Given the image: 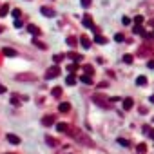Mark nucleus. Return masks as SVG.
<instances>
[{
  "label": "nucleus",
  "mask_w": 154,
  "mask_h": 154,
  "mask_svg": "<svg viewBox=\"0 0 154 154\" xmlns=\"http://www.w3.org/2000/svg\"><path fill=\"white\" fill-rule=\"evenodd\" d=\"M67 134L69 136H73V138H76L80 143H83V145H87V147H94V141L91 140V138H85L78 129H73V130H67Z\"/></svg>",
  "instance_id": "obj_1"
},
{
  "label": "nucleus",
  "mask_w": 154,
  "mask_h": 154,
  "mask_svg": "<svg viewBox=\"0 0 154 154\" xmlns=\"http://www.w3.org/2000/svg\"><path fill=\"white\" fill-rule=\"evenodd\" d=\"M56 76H60V65H53L46 71V80H53Z\"/></svg>",
  "instance_id": "obj_2"
},
{
  "label": "nucleus",
  "mask_w": 154,
  "mask_h": 154,
  "mask_svg": "<svg viewBox=\"0 0 154 154\" xmlns=\"http://www.w3.org/2000/svg\"><path fill=\"white\" fill-rule=\"evenodd\" d=\"M16 80H20V82H35L36 76L31 74V73H20V74H16Z\"/></svg>",
  "instance_id": "obj_3"
},
{
  "label": "nucleus",
  "mask_w": 154,
  "mask_h": 154,
  "mask_svg": "<svg viewBox=\"0 0 154 154\" xmlns=\"http://www.w3.org/2000/svg\"><path fill=\"white\" fill-rule=\"evenodd\" d=\"M93 100H94L98 105H102V107H111V105L107 103V100H105L103 96H100V94H94V96H93Z\"/></svg>",
  "instance_id": "obj_4"
},
{
  "label": "nucleus",
  "mask_w": 154,
  "mask_h": 154,
  "mask_svg": "<svg viewBox=\"0 0 154 154\" xmlns=\"http://www.w3.org/2000/svg\"><path fill=\"white\" fill-rule=\"evenodd\" d=\"M6 140H7L11 145H18V143L22 141V140H20V136H16V134H7V136H6Z\"/></svg>",
  "instance_id": "obj_5"
},
{
  "label": "nucleus",
  "mask_w": 154,
  "mask_h": 154,
  "mask_svg": "<svg viewBox=\"0 0 154 154\" xmlns=\"http://www.w3.org/2000/svg\"><path fill=\"white\" fill-rule=\"evenodd\" d=\"M2 55L4 56H9V58H15L16 56V51L11 49V47H2Z\"/></svg>",
  "instance_id": "obj_6"
},
{
  "label": "nucleus",
  "mask_w": 154,
  "mask_h": 154,
  "mask_svg": "<svg viewBox=\"0 0 154 154\" xmlns=\"http://www.w3.org/2000/svg\"><path fill=\"white\" fill-rule=\"evenodd\" d=\"M42 123L46 125V127L53 125V123H55V116H53V114H47V116H43V118H42Z\"/></svg>",
  "instance_id": "obj_7"
},
{
  "label": "nucleus",
  "mask_w": 154,
  "mask_h": 154,
  "mask_svg": "<svg viewBox=\"0 0 154 154\" xmlns=\"http://www.w3.org/2000/svg\"><path fill=\"white\" fill-rule=\"evenodd\" d=\"M133 107H134V100L133 98H125L123 100V109H125V111H130Z\"/></svg>",
  "instance_id": "obj_8"
},
{
  "label": "nucleus",
  "mask_w": 154,
  "mask_h": 154,
  "mask_svg": "<svg viewBox=\"0 0 154 154\" xmlns=\"http://www.w3.org/2000/svg\"><path fill=\"white\" fill-rule=\"evenodd\" d=\"M58 111H60V113H69V111H71V103L62 102V103L58 105Z\"/></svg>",
  "instance_id": "obj_9"
},
{
  "label": "nucleus",
  "mask_w": 154,
  "mask_h": 154,
  "mask_svg": "<svg viewBox=\"0 0 154 154\" xmlns=\"http://www.w3.org/2000/svg\"><path fill=\"white\" fill-rule=\"evenodd\" d=\"M83 26H85V27H91V29L96 27V26L93 24V18H91L89 15H85V16H83Z\"/></svg>",
  "instance_id": "obj_10"
},
{
  "label": "nucleus",
  "mask_w": 154,
  "mask_h": 154,
  "mask_svg": "<svg viewBox=\"0 0 154 154\" xmlns=\"http://www.w3.org/2000/svg\"><path fill=\"white\" fill-rule=\"evenodd\" d=\"M80 43H82V46H83L85 49H89V47H91V43H93V42H91V38H89V36H85V35H83V36L80 38Z\"/></svg>",
  "instance_id": "obj_11"
},
{
  "label": "nucleus",
  "mask_w": 154,
  "mask_h": 154,
  "mask_svg": "<svg viewBox=\"0 0 154 154\" xmlns=\"http://www.w3.org/2000/svg\"><path fill=\"white\" fill-rule=\"evenodd\" d=\"M27 31H29L31 35H35V36H40V35H42L40 27H36V26H33V24H29V26H27Z\"/></svg>",
  "instance_id": "obj_12"
},
{
  "label": "nucleus",
  "mask_w": 154,
  "mask_h": 154,
  "mask_svg": "<svg viewBox=\"0 0 154 154\" xmlns=\"http://www.w3.org/2000/svg\"><path fill=\"white\" fill-rule=\"evenodd\" d=\"M40 11H42V15H46V16H55V15H56V13H55V9H51V7H46V6H43Z\"/></svg>",
  "instance_id": "obj_13"
},
{
  "label": "nucleus",
  "mask_w": 154,
  "mask_h": 154,
  "mask_svg": "<svg viewBox=\"0 0 154 154\" xmlns=\"http://www.w3.org/2000/svg\"><path fill=\"white\" fill-rule=\"evenodd\" d=\"M56 130H60V133H67V130H69V125L67 123H56Z\"/></svg>",
  "instance_id": "obj_14"
},
{
  "label": "nucleus",
  "mask_w": 154,
  "mask_h": 154,
  "mask_svg": "<svg viewBox=\"0 0 154 154\" xmlns=\"http://www.w3.org/2000/svg\"><path fill=\"white\" fill-rule=\"evenodd\" d=\"M65 42H67L69 47H76V46H78V40H76L74 36H67V40H65Z\"/></svg>",
  "instance_id": "obj_15"
},
{
  "label": "nucleus",
  "mask_w": 154,
  "mask_h": 154,
  "mask_svg": "<svg viewBox=\"0 0 154 154\" xmlns=\"http://www.w3.org/2000/svg\"><path fill=\"white\" fill-rule=\"evenodd\" d=\"M80 80H82L85 85H93V76H89V74H83V76H80Z\"/></svg>",
  "instance_id": "obj_16"
},
{
  "label": "nucleus",
  "mask_w": 154,
  "mask_h": 154,
  "mask_svg": "<svg viewBox=\"0 0 154 154\" xmlns=\"http://www.w3.org/2000/svg\"><path fill=\"white\" fill-rule=\"evenodd\" d=\"M83 71H85V74H89V76H93V74H94V67H93V65H89V63L83 65Z\"/></svg>",
  "instance_id": "obj_17"
},
{
  "label": "nucleus",
  "mask_w": 154,
  "mask_h": 154,
  "mask_svg": "<svg viewBox=\"0 0 154 154\" xmlns=\"http://www.w3.org/2000/svg\"><path fill=\"white\" fill-rule=\"evenodd\" d=\"M33 43H35V46H36L38 49H47V46H46L43 42H40L38 38H33Z\"/></svg>",
  "instance_id": "obj_18"
},
{
  "label": "nucleus",
  "mask_w": 154,
  "mask_h": 154,
  "mask_svg": "<svg viewBox=\"0 0 154 154\" xmlns=\"http://www.w3.org/2000/svg\"><path fill=\"white\" fill-rule=\"evenodd\" d=\"M136 85H140V87L147 85V76H138L136 78Z\"/></svg>",
  "instance_id": "obj_19"
},
{
  "label": "nucleus",
  "mask_w": 154,
  "mask_h": 154,
  "mask_svg": "<svg viewBox=\"0 0 154 154\" xmlns=\"http://www.w3.org/2000/svg\"><path fill=\"white\" fill-rule=\"evenodd\" d=\"M94 42H96V43H102V46H103V43H107V38L102 36V35H96V36H94Z\"/></svg>",
  "instance_id": "obj_20"
},
{
  "label": "nucleus",
  "mask_w": 154,
  "mask_h": 154,
  "mask_svg": "<svg viewBox=\"0 0 154 154\" xmlns=\"http://www.w3.org/2000/svg\"><path fill=\"white\" fill-rule=\"evenodd\" d=\"M69 58H73L74 62H82V60H83V56L78 55V53H69Z\"/></svg>",
  "instance_id": "obj_21"
},
{
  "label": "nucleus",
  "mask_w": 154,
  "mask_h": 154,
  "mask_svg": "<svg viewBox=\"0 0 154 154\" xmlns=\"http://www.w3.org/2000/svg\"><path fill=\"white\" fill-rule=\"evenodd\" d=\"M65 83H67V85H74V83H76V76H74V74H69L67 80H65Z\"/></svg>",
  "instance_id": "obj_22"
},
{
  "label": "nucleus",
  "mask_w": 154,
  "mask_h": 154,
  "mask_svg": "<svg viewBox=\"0 0 154 154\" xmlns=\"http://www.w3.org/2000/svg\"><path fill=\"white\" fill-rule=\"evenodd\" d=\"M46 143H49L51 147H56V145H58V141H56L55 138H51V136H46Z\"/></svg>",
  "instance_id": "obj_23"
},
{
  "label": "nucleus",
  "mask_w": 154,
  "mask_h": 154,
  "mask_svg": "<svg viewBox=\"0 0 154 154\" xmlns=\"http://www.w3.org/2000/svg\"><path fill=\"white\" fill-rule=\"evenodd\" d=\"M136 150H138V154H145V152H147V145H145V143H140V145L136 147Z\"/></svg>",
  "instance_id": "obj_24"
},
{
  "label": "nucleus",
  "mask_w": 154,
  "mask_h": 154,
  "mask_svg": "<svg viewBox=\"0 0 154 154\" xmlns=\"http://www.w3.org/2000/svg\"><path fill=\"white\" fill-rule=\"evenodd\" d=\"M62 93H63V91H62V87H55V89H53V96H55V98H60Z\"/></svg>",
  "instance_id": "obj_25"
},
{
  "label": "nucleus",
  "mask_w": 154,
  "mask_h": 154,
  "mask_svg": "<svg viewBox=\"0 0 154 154\" xmlns=\"http://www.w3.org/2000/svg\"><path fill=\"white\" fill-rule=\"evenodd\" d=\"M7 13H9V6H6V4H4L2 7H0V16H6Z\"/></svg>",
  "instance_id": "obj_26"
},
{
  "label": "nucleus",
  "mask_w": 154,
  "mask_h": 154,
  "mask_svg": "<svg viewBox=\"0 0 154 154\" xmlns=\"http://www.w3.org/2000/svg\"><path fill=\"white\" fill-rule=\"evenodd\" d=\"M80 4H82V7H91V4H93V0H80Z\"/></svg>",
  "instance_id": "obj_27"
},
{
  "label": "nucleus",
  "mask_w": 154,
  "mask_h": 154,
  "mask_svg": "<svg viewBox=\"0 0 154 154\" xmlns=\"http://www.w3.org/2000/svg\"><path fill=\"white\" fill-rule=\"evenodd\" d=\"M62 60H63V55H55V56H53V62H55V65H56V63H60Z\"/></svg>",
  "instance_id": "obj_28"
},
{
  "label": "nucleus",
  "mask_w": 154,
  "mask_h": 154,
  "mask_svg": "<svg viewBox=\"0 0 154 154\" xmlns=\"http://www.w3.org/2000/svg\"><path fill=\"white\" fill-rule=\"evenodd\" d=\"M118 143H120L122 147H130V143H129L125 138H118Z\"/></svg>",
  "instance_id": "obj_29"
},
{
  "label": "nucleus",
  "mask_w": 154,
  "mask_h": 154,
  "mask_svg": "<svg viewBox=\"0 0 154 154\" xmlns=\"http://www.w3.org/2000/svg\"><path fill=\"white\" fill-rule=\"evenodd\" d=\"M133 60H134L133 55H125V56H123V62H125V63H133Z\"/></svg>",
  "instance_id": "obj_30"
},
{
  "label": "nucleus",
  "mask_w": 154,
  "mask_h": 154,
  "mask_svg": "<svg viewBox=\"0 0 154 154\" xmlns=\"http://www.w3.org/2000/svg\"><path fill=\"white\" fill-rule=\"evenodd\" d=\"M133 31H134V33H138V35H143V36H145V33H143V29H141L140 26H134V27H133Z\"/></svg>",
  "instance_id": "obj_31"
},
{
  "label": "nucleus",
  "mask_w": 154,
  "mask_h": 154,
  "mask_svg": "<svg viewBox=\"0 0 154 154\" xmlns=\"http://www.w3.org/2000/svg\"><path fill=\"white\" fill-rule=\"evenodd\" d=\"M114 40H116V42H123V40H125V36H123L122 33H116V35H114Z\"/></svg>",
  "instance_id": "obj_32"
},
{
  "label": "nucleus",
  "mask_w": 154,
  "mask_h": 154,
  "mask_svg": "<svg viewBox=\"0 0 154 154\" xmlns=\"http://www.w3.org/2000/svg\"><path fill=\"white\" fill-rule=\"evenodd\" d=\"M134 24H136V26L143 24V16H140V15H138V16H134Z\"/></svg>",
  "instance_id": "obj_33"
},
{
  "label": "nucleus",
  "mask_w": 154,
  "mask_h": 154,
  "mask_svg": "<svg viewBox=\"0 0 154 154\" xmlns=\"http://www.w3.org/2000/svg\"><path fill=\"white\" fill-rule=\"evenodd\" d=\"M20 15H22V13H20V9H13V16H15V20H18V18H20Z\"/></svg>",
  "instance_id": "obj_34"
},
{
  "label": "nucleus",
  "mask_w": 154,
  "mask_h": 154,
  "mask_svg": "<svg viewBox=\"0 0 154 154\" xmlns=\"http://www.w3.org/2000/svg\"><path fill=\"white\" fill-rule=\"evenodd\" d=\"M76 69H78V63H71V65H69V71H71V74H73Z\"/></svg>",
  "instance_id": "obj_35"
},
{
  "label": "nucleus",
  "mask_w": 154,
  "mask_h": 154,
  "mask_svg": "<svg viewBox=\"0 0 154 154\" xmlns=\"http://www.w3.org/2000/svg\"><path fill=\"white\" fill-rule=\"evenodd\" d=\"M122 22H123V26H129V24H130V18H129V16H123Z\"/></svg>",
  "instance_id": "obj_36"
},
{
  "label": "nucleus",
  "mask_w": 154,
  "mask_h": 154,
  "mask_svg": "<svg viewBox=\"0 0 154 154\" xmlns=\"http://www.w3.org/2000/svg\"><path fill=\"white\" fill-rule=\"evenodd\" d=\"M11 103H13V105H16V107L20 105V102H18V98H16V96H13V98H11Z\"/></svg>",
  "instance_id": "obj_37"
},
{
  "label": "nucleus",
  "mask_w": 154,
  "mask_h": 154,
  "mask_svg": "<svg viewBox=\"0 0 154 154\" xmlns=\"http://www.w3.org/2000/svg\"><path fill=\"white\" fill-rule=\"evenodd\" d=\"M24 24H22V20H15V27H22Z\"/></svg>",
  "instance_id": "obj_38"
},
{
  "label": "nucleus",
  "mask_w": 154,
  "mask_h": 154,
  "mask_svg": "<svg viewBox=\"0 0 154 154\" xmlns=\"http://www.w3.org/2000/svg\"><path fill=\"white\" fill-rule=\"evenodd\" d=\"M6 91H7V89H6V87H4V85H2V83H0V94H4V93H6Z\"/></svg>",
  "instance_id": "obj_39"
},
{
  "label": "nucleus",
  "mask_w": 154,
  "mask_h": 154,
  "mask_svg": "<svg viewBox=\"0 0 154 154\" xmlns=\"http://www.w3.org/2000/svg\"><path fill=\"white\" fill-rule=\"evenodd\" d=\"M147 65H149L150 69H154V60H149V62H147Z\"/></svg>",
  "instance_id": "obj_40"
},
{
  "label": "nucleus",
  "mask_w": 154,
  "mask_h": 154,
  "mask_svg": "<svg viewBox=\"0 0 154 154\" xmlns=\"http://www.w3.org/2000/svg\"><path fill=\"white\" fill-rule=\"evenodd\" d=\"M150 102H152V103H154V94H152V96H150Z\"/></svg>",
  "instance_id": "obj_41"
},
{
  "label": "nucleus",
  "mask_w": 154,
  "mask_h": 154,
  "mask_svg": "<svg viewBox=\"0 0 154 154\" xmlns=\"http://www.w3.org/2000/svg\"><path fill=\"white\" fill-rule=\"evenodd\" d=\"M2 31H4V26H0V33H2Z\"/></svg>",
  "instance_id": "obj_42"
},
{
  "label": "nucleus",
  "mask_w": 154,
  "mask_h": 154,
  "mask_svg": "<svg viewBox=\"0 0 154 154\" xmlns=\"http://www.w3.org/2000/svg\"><path fill=\"white\" fill-rule=\"evenodd\" d=\"M6 154H15V152H6Z\"/></svg>",
  "instance_id": "obj_43"
},
{
  "label": "nucleus",
  "mask_w": 154,
  "mask_h": 154,
  "mask_svg": "<svg viewBox=\"0 0 154 154\" xmlns=\"http://www.w3.org/2000/svg\"><path fill=\"white\" fill-rule=\"evenodd\" d=\"M150 36H154V33H152V35H150Z\"/></svg>",
  "instance_id": "obj_44"
}]
</instances>
